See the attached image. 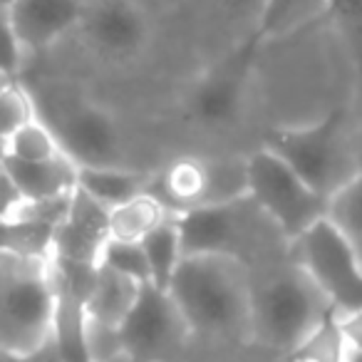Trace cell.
I'll use <instances>...</instances> for the list:
<instances>
[{
  "label": "cell",
  "instance_id": "4fadbf2b",
  "mask_svg": "<svg viewBox=\"0 0 362 362\" xmlns=\"http://www.w3.org/2000/svg\"><path fill=\"white\" fill-rule=\"evenodd\" d=\"M87 0H16L13 30L25 52H40L82 25Z\"/></svg>",
  "mask_w": 362,
  "mask_h": 362
},
{
  "label": "cell",
  "instance_id": "6da1fadb",
  "mask_svg": "<svg viewBox=\"0 0 362 362\" xmlns=\"http://www.w3.org/2000/svg\"><path fill=\"white\" fill-rule=\"evenodd\" d=\"M251 271L228 256H184L169 296L192 335L241 340L251 335Z\"/></svg>",
  "mask_w": 362,
  "mask_h": 362
},
{
  "label": "cell",
  "instance_id": "d4e9b609",
  "mask_svg": "<svg viewBox=\"0 0 362 362\" xmlns=\"http://www.w3.org/2000/svg\"><path fill=\"white\" fill-rule=\"evenodd\" d=\"M327 18L340 30L362 82V0H330Z\"/></svg>",
  "mask_w": 362,
  "mask_h": 362
},
{
  "label": "cell",
  "instance_id": "5b68a950",
  "mask_svg": "<svg viewBox=\"0 0 362 362\" xmlns=\"http://www.w3.org/2000/svg\"><path fill=\"white\" fill-rule=\"evenodd\" d=\"M52 258L0 256V350L25 357L52 332Z\"/></svg>",
  "mask_w": 362,
  "mask_h": 362
},
{
  "label": "cell",
  "instance_id": "4316f807",
  "mask_svg": "<svg viewBox=\"0 0 362 362\" xmlns=\"http://www.w3.org/2000/svg\"><path fill=\"white\" fill-rule=\"evenodd\" d=\"M23 55H25V50L21 47L16 30H13L11 13L6 8H0V72L18 77L23 67Z\"/></svg>",
  "mask_w": 362,
  "mask_h": 362
},
{
  "label": "cell",
  "instance_id": "44dd1931",
  "mask_svg": "<svg viewBox=\"0 0 362 362\" xmlns=\"http://www.w3.org/2000/svg\"><path fill=\"white\" fill-rule=\"evenodd\" d=\"M347 342L342 337L337 310L332 308L322 322L283 362H345Z\"/></svg>",
  "mask_w": 362,
  "mask_h": 362
},
{
  "label": "cell",
  "instance_id": "277c9868",
  "mask_svg": "<svg viewBox=\"0 0 362 362\" xmlns=\"http://www.w3.org/2000/svg\"><path fill=\"white\" fill-rule=\"evenodd\" d=\"M184 256H228L246 263L266 261L278 248H291L278 226L251 197L216 206H197L176 216Z\"/></svg>",
  "mask_w": 362,
  "mask_h": 362
},
{
  "label": "cell",
  "instance_id": "9a60e30c",
  "mask_svg": "<svg viewBox=\"0 0 362 362\" xmlns=\"http://www.w3.org/2000/svg\"><path fill=\"white\" fill-rule=\"evenodd\" d=\"M149 179L151 174L127 169V166H80L77 169V189L110 211L144 194Z\"/></svg>",
  "mask_w": 362,
  "mask_h": 362
},
{
  "label": "cell",
  "instance_id": "7a4b0ae2",
  "mask_svg": "<svg viewBox=\"0 0 362 362\" xmlns=\"http://www.w3.org/2000/svg\"><path fill=\"white\" fill-rule=\"evenodd\" d=\"M263 146L325 199L362 171L360 127L352 124L345 110H332L303 127L271 129Z\"/></svg>",
  "mask_w": 362,
  "mask_h": 362
},
{
  "label": "cell",
  "instance_id": "8d00e7d4",
  "mask_svg": "<svg viewBox=\"0 0 362 362\" xmlns=\"http://www.w3.org/2000/svg\"><path fill=\"white\" fill-rule=\"evenodd\" d=\"M13 3H16V0H0V8H6V11H11Z\"/></svg>",
  "mask_w": 362,
  "mask_h": 362
},
{
  "label": "cell",
  "instance_id": "30bf717a",
  "mask_svg": "<svg viewBox=\"0 0 362 362\" xmlns=\"http://www.w3.org/2000/svg\"><path fill=\"white\" fill-rule=\"evenodd\" d=\"M261 47L256 35H246L194 85L187 97L192 119L204 127H226L241 115L248 80Z\"/></svg>",
  "mask_w": 362,
  "mask_h": 362
},
{
  "label": "cell",
  "instance_id": "484cf974",
  "mask_svg": "<svg viewBox=\"0 0 362 362\" xmlns=\"http://www.w3.org/2000/svg\"><path fill=\"white\" fill-rule=\"evenodd\" d=\"M100 266L110 268V271L127 276L136 283H149V263H146L144 248L136 241H119V238H110L105 253L100 258Z\"/></svg>",
  "mask_w": 362,
  "mask_h": 362
},
{
  "label": "cell",
  "instance_id": "836d02e7",
  "mask_svg": "<svg viewBox=\"0 0 362 362\" xmlns=\"http://www.w3.org/2000/svg\"><path fill=\"white\" fill-rule=\"evenodd\" d=\"M0 362H23L18 355H13V352H3L0 350Z\"/></svg>",
  "mask_w": 362,
  "mask_h": 362
},
{
  "label": "cell",
  "instance_id": "ba28073f",
  "mask_svg": "<svg viewBox=\"0 0 362 362\" xmlns=\"http://www.w3.org/2000/svg\"><path fill=\"white\" fill-rule=\"evenodd\" d=\"M291 261L308 273L337 313L362 310V261L357 246L322 218L291 243Z\"/></svg>",
  "mask_w": 362,
  "mask_h": 362
},
{
  "label": "cell",
  "instance_id": "8fae6325",
  "mask_svg": "<svg viewBox=\"0 0 362 362\" xmlns=\"http://www.w3.org/2000/svg\"><path fill=\"white\" fill-rule=\"evenodd\" d=\"M110 238V209H105L95 199L75 189L70 211L52 236V258L85 263V266H100V258Z\"/></svg>",
  "mask_w": 362,
  "mask_h": 362
},
{
  "label": "cell",
  "instance_id": "e575fe53",
  "mask_svg": "<svg viewBox=\"0 0 362 362\" xmlns=\"http://www.w3.org/2000/svg\"><path fill=\"white\" fill-rule=\"evenodd\" d=\"M105 362H136V360H132L129 355H124V352H119V355L110 357V360H105Z\"/></svg>",
  "mask_w": 362,
  "mask_h": 362
},
{
  "label": "cell",
  "instance_id": "603a6c76",
  "mask_svg": "<svg viewBox=\"0 0 362 362\" xmlns=\"http://www.w3.org/2000/svg\"><path fill=\"white\" fill-rule=\"evenodd\" d=\"M327 221H332L352 243L362 241V171L327 199Z\"/></svg>",
  "mask_w": 362,
  "mask_h": 362
},
{
  "label": "cell",
  "instance_id": "9c48e42d",
  "mask_svg": "<svg viewBox=\"0 0 362 362\" xmlns=\"http://www.w3.org/2000/svg\"><path fill=\"white\" fill-rule=\"evenodd\" d=\"M192 335L169 291L144 283L119 325L122 352L136 362H171Z\"/></svg>",
  "mask_w": 362,
  "mask_h": 362
},
{
  "label": "cell",
  "instance_id": "5bb4252c",
  "mask_svg": "<svg viewBox=\"0 0 362 362\" xmlns=\"http://www.w3.org/2000/svg\"><path fill=\"white\" fill-rule=\"evenodd\" d=\"M3 166L21 192L23 202L67 197L77 189V164L65 154L50 161H18L6 156Z\"/></svg>",
  "mask_w": 362,
  "mask_h": 362
},
{
  "label": "cell",
  "instance_id": "d6986e66",
  "mask_svg": "<svg viewBox=\"0 0 362 362\" xmlns=\"http://www.w3.org/2000/svg\"><path fill=\"white\" fill-rule=\"evenodd\" d=\"M171 218V214L156 202L151 194H139L129 202L119 204L110 211V231L112 238L119 241H136L141 243L159 223Z\"/></svg>",
  "mask_w": 362,
  "mask_h": 362
},
{
  "label": "cell",
  "instance_id": "7402d4cb",
  "mask_svg": "<svg viewBox=\"0 0 362 362\" xmlns=\"http://www.w3.org/2000/svg\"><path fill=\"white\" fill-rule=\"evenodd\" d=\"M6 149L8 156L18 161H50L62 156L60 141H57V136L52 134V129L40 117H35L23 129H18L8 139Z\"/></svg>",
  "mask_w": 362,
  "mask_h": 362
},
{
  "label": "cell",
  "instance_id": "f546056e",
  "mask_svg": "<svg viewBox=\"0 0 362 362\" xmlns=\"http://www.w3.org/2000/svg\"><path fill=\"white\" fill-rule=\"evenodd\" d=\"M340 330L350 350H362V310L352 313H337Z\"/></svg>",
  "mask_w": 362,
  "mask_h": 362
},
{
  "label": "cell",
  "instance_id": "83f0119b",
  "mask_svg": "<svg viewBox=\"0 0 362 362\" xmlns=\"http://www.w3.org/2000/svg\"><path fill=\"white\" fill-rule=\"evenodd\" d=\"M268 0H223L228 18L236 23H243L248 28V35L256 30L258 21H261L263 11H266Z\"/></svg>",
  "mask_w": 362,
  "mask_h": 362
},
{
  "label": "cell",
  "instance_id": "7c38bea8",
  "mask_svg": "<svg viewBox=\"0 0 362 362\" xmlns=\"http://www.w3.org/2000/svg\"><path fill=\"white\" fill-rule=\"evenodd\" d=\"M80 30L102 55H134L146 40L144 13L132 0H87Z\"/></svg>",
  "mask_w": 362,
  "mask_h": 362
},
{
  "label": "cell",
  "instance_id": "d590c367",
  "mask_svg": "<svg viewBox=\"0 0 362 362\" xmlns=\"http://www.w3.org/2000/svg\"><path fill=\"white\" fill-rule=\"evenodd\" d=\"M6 156H8V149H6V144H3V141H0V164H3V161H6Z\"/></svg>",
  "mask_w": 362,
  "mask_h": 362
},
{
  "label": "cell",
  "instance_id": "ac0fdd59",
  "mask_svg": "<svg viewBox=\"0 0 362 362\" xmlns=\"http://www.w3.org/2000/svg\"><path fill=\"white\" fill-rule=\"evenodd\" d=\"M327 6L330 0H268L266 11L251 35H256L261 45H268L303 30L320 18H327Z\"/></svg>",
  "mask_w": 362,
  "mask_h": 362
},
{
  "label": "cell",
  "instance_id": "74e56055",
  "mask_svg": "<svg viewBox=\"0 0 362 362\" xmlns=\"http://www.w3.org/2000/svg\"><path fill=\"white\" fill-rule=\"evenodd\" d=\"M357 127H360V141H362V119H360V124H357Z\"/></svg>",
  "mask_w": 362,
  "mask_h": 362
},
{
  "label": "cell",
  "instance_id": "3957f363",
  "mask_svg": "<svg viewBox=\"0 0 362 362\" xmlns=\"http://www.w3.org/2000/svg\"><path fill=\"white\" fill-rule=\"evenodd\" d=\"M251 335L283 360L332 310L320 288L293 261L268 268L261 278L251 276Z\"/></svg>",
  "mask_w": 362,
  "mask_h": 362
},
{
  "label": "cell",
  "instance_id": "cb8c5ba5",
  "mask_svg": "<svg viewBox=\"0 0 362 362\" xmlns=\"http://www.w3.org/2000/svg\"><path fill=\"white\" fill-rule=\"evenodd\" d=\"M35 117V100L21 80L11 82L6 90L0 92V141L3 144H8V139Z\"/></svg>",
  "mask_w": 362,
  "mask_h": 362
},
{
  "label": "cell",
  "instance_id": "52a82bcc",
  "mask_svg": "<svg viewBox=\"0 0 362 362\" xmlns=\"http://www.w3.org/2000/svg\"><path fill=\"white\" fill-rule=\"evenodd\" d=\"M37 117L52 129L67 159L80 166H124L122 134L115 117L77 97L57 92H30Z\"/></svg>",
  "mask_w": 362,
  "mask_h": 362
},
{
  "label": "cell",
  "instance_id": "8992f818",
  "mask_svg": "<svg viewBox=\"0 0 362 362\" xmlns=\"http://www.w3.org/2000/svg\"><path fill=\"white\" fill-rule=\"evenodd\" d=\"M248 197L293 243L327 216V199L310 189L286 161L261 146L246 156Z\"/></svg>",
  "mask_w": 362,
  "mask_h": 362
},
{
  "label": "cell",
  "instance_id": "2e32d148",
  "mask_svg": "<svg viewBox=\"0 0 362 362\" xmlns=\"http://www.w3.org/2000/svg\"><path fill=\"white\" fill-rule=\"evenodd\" d=\"M139 288H141V283L100 266L97 268L92 293L85 303L87 317H90L92 322H100V325L117 327V330H119V325L124 322V317L129 315L132 305H134L136 296H139Z\"/></svg>",
  "mask_w": 362,
  "mask_h": 362
},
{
  "label": "cell",
  "instance_id": "1f68e13d",
  "mask_svg": "<svg viewBox=\"0 0 362 362\" xmlns=\"http://www.w3.org/2000/svg\"><path fill=\"white\" fill-rule=\"evenodd\" d=\"M345 362H362V350H350V347H347Z\"/></svg>",
  "mask_w": 362,
  "mask_h": 362
},
{
  "label": "cell",
  "instance_id": "f1b7e54d",
  "mask_svg": "<svg viewBox=\"0 0 362 362\" xmlns=\"http://www.w3.org/2000/svg\"><path fill=\"white\" fill-rule=\"evenodd\" d=\"M23 197L18 192V187L13 184L11 174L3 164H0V221H6L16 214V209L21 206Z\"/></svg>",
  "mask_w": 362,
  "mask_h": 362
},
{
  "label": "cell",
  "instance_id": "ffe728a7",
  "mask_svg": "<svg viewBox=\"0 0 362 362\" xmlns=\"http://www.w3.org/2000/svg\"><path fill=\"white\" fill-rule=\"evenodd\" d=\"M141 248H144L146 263H149V278H151L149 283L161 288V291H169L171 278H174L176 268H179L181 258H184L176 216L159 223V226L141 241Z\"/></svg>",
  "mask_w": 362,
  "mask_h": 362
},
{
  "label": "cell",
  "instance_id": "e0dca14e",
  "mask_svg": "<svg viewBox=\"0 0 362 362\" xmlns=\"http://www.w3.org/2000/svg\"><path fill=\"white\" fill-rule=\"evenodd\" d=\"M55 286V283H52ZM52 337L57 342L62 362H92L87 342V308L85 300L72 293L55 288V315Z\"/></svg>",
  "mask_w": 362,
  "mask_h": 362
},
{
  "label": "cell",
  "instance_id": "d6a6232c",
  "mask_svg": "<svg viewBox=\"0 0 362 362\" xmlns=\"http://www.w3.org/2000/svg\"><path fill=\"white\" fill-rule=\"evenodd\" d=\"M18 77H13V75H6V72H0V92L6 90L8 85H11V82H16Z\"/></svg>",
  "mask_w": 362,
  "mask_h": 362
},
{
  "label": "cell",
  "instance_id": "4dcf8cb0",
  "mask_svg": "<svg viewBox=\"0 0 362 362\" xmlns=\"http://www.w3.org/2000/svg\"><path fill=\"white\" fill-rule=\"evenodd\" d=\"M21 360L23 362H62L60 350H57V342H55V337H52V332L45 342H40L35 350L28 352V355L21 357Z\"/></svg>",
  "mask_w": 362,
  "mask_h": 362
}]
</instances>
